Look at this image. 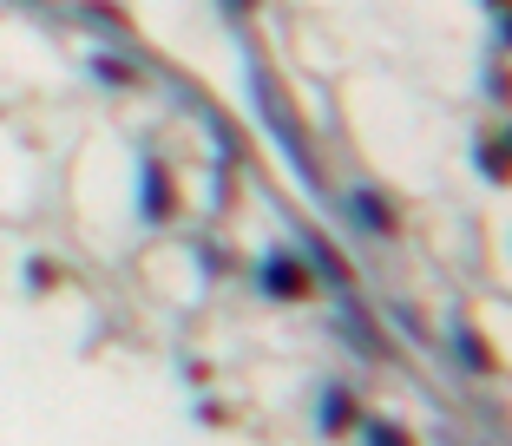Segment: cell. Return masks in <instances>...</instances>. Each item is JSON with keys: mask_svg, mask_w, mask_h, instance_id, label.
<instances>
[{"mask_svg": "<svg viewBox=\"0 0 512 446\" xmlns=\"http://www.w3.org/2000/svg\"><path fill=\"white\" fill-rule=\"evenodd\" d=\"M250 283H256V296H263V302H276V309H296V302H316L329 276L316 269V256H309V250H289V243H270V250L256 256Z\"/></svg>", "mask_w": 512, "mask_h": 446, "instance_id": "1", "label": "cell"}, {"mask_svg": "<svg viewBox=\"0 0 512 446\" xmlns=\"http://www.w3.org/2000/svg\"><path fill=\"white\" fill-rule=\"evenodd\" d=\"M138 217H145L151 230H165V223L184 217V178L171 171V158H158V151L138 164Z\"/></svg>", "mask_w": 512, "mask_h": 446, "instance_id": "2", "label": "cell"}, {"mask_svg": "<svg viewBox=\"0 0 512 446\" xmlns=\"http://www.w3.org/2000/svg\"><path fill=\"white\" fill-rule=\"evenodd\" d=\"M447 342H453V361H460L467 374H480V381H493V374H499V342L486 335V322H480L473 302H460V309L447 315Z\"/></svg>", "mask_w": 512, "mask_h": 446, "instance_id": "3", "label": "cell"}, {"mask_svg": "<svg viewBox=\"0 0 512 446\" xmlns=\"http://www.w3.org/2000/svg\"><path fill=\"white\" fill-rule=\"evenodd\" d=\"M342 217L355 223V230H368V237H401V204H394L388 191H375V184H355V191L342 197Z\"/></svg>", "mask_w": 512, "mask_h": 446, "instance_id": "4", "label": "cell"}, {"mask_svg": "<svg viewBox=\"0 0 512 446\" xmlns=\"http://www.w3.org/2000/svg\"><path fill=\"white\" fill-rule=\"evenodd\" d=\"M362 427H368V401L355 387L329 381L322 387V407H316V433L322 440H348V433H362Z\"/></svg>", "mask_w": 512, "mask_h": 446, "instance_id": "5", "label": "cell"}, {"mask_svg": "<svg viewBox=\"0 0 512 446\" xmlns=\"http://www.w3.org/2000/svg\"><path fill=\"white\" fill-rule=\"evenodd\" d=\"M473 171H480L493 191H512V145L499 132L493 138H473Z\"/></svg>", "mask_w": 512, "mask_h": 446, "instance_id": "6", "label": "cell"}, {"mask_svg": "<svg viewBox=\"0 0 512 446\" xmlns=\"http://www.w3.org/2000/svg\"><path fill=\"white\" fill-rule=\"evenodd\" d=\"M79 14H86V27H106L112 40H132V14H125V7H112V0H86V7H79Z\"/></svg>", "mask_w": 512, "mask_h": 446, "instance_id": "7", "label": "cell"}, {"mask_svg": "<svg viewBox=\"0 0 512 446\" xmlns=\"http://www.w3.org/2000/svg\"><path fill=\"white\" fill-rule=\"evenodd\" d=\"M92 79H106V86H119V92H138V86H145V73H138V66H125V60H112V53H92Z\"/></svg>", "mask_w": 512, "mask_h": 446, "instance_id": "8", "label": "cell"}, {"mask_svg": "<svg viewBox=\"0 0 512 446\" xmlns=\"http://www.w3.org/2000/svg\"><path fill=\"white\" fill-rule=\"evenodd\" d=\"M480 86H486V99H493L499 112H512V66L499 60V53H493V66H486V79H480Z\"/></svg>", "mask_w": 512, "mask_h": 446, "instance_id": "9", "label": "cell"}, {"mask_svg": "<svg viewBox=\"0 0 512 446\" xmlns=\"http://www.w3.org/2000/svg\"><path fill=\"white\" fill-rule=\"evenodd\" d=\"M493 53H499V60H512V0H506V7H493Z\"/></svg>", "mask_w": 512, "mask_h": 446, "instance_id": "10", "label": "cell"}, {"mask_svg": "<svg viewBox=\"0 0 512 446\" xmlns=\"http://www.w3.org/2000/svg\"><path fill=\"white\" fill-rule=\"evenodd\" d=\"M388 315H394V322H401V328H414V335H427V315H421V309H407V302H394Z\"/></svg>", "mask_w": 512, "mask_h": 446, "instance_id": "11", "label": "cell"}, {"mask_svg": "<svg viewBox=\"0 0 512 446\" xmlns=\"http://www.w3.org/2000/svg\"><path fill=\"white\" fill-rule=\"evenodd\" d=\"M27 283H33V289H60V269H53V263H33Z\"/></svg>", "mask_w": 512, "mask_h": 446, "instance_id": "12", "label": "cell"}, {"mask_svg": "<svg viewBox=\"0 0 512 446\" xmlns=\"http://www.w3.org/2000/svg\"><path fill=\"white\" fill-rule=\"evenodd\" d=\"M368 440H407V427H394V420H368Z\"/></svg>", "mask_w": 512, "mask_h": 446, "instance_id": "13", "label": "cell"}, {"mask_svg": "<svg viewBox=\"0 0 512 446\" xmlns=\"http://www.w3.org/2000/svg\"><path fill=\"white\" fill-rule=\"evenodd\" d=\"M224 7H230L237 20H243V14H256V0H224Z\"/></svg>", "mask_w": 512, "mask_h": 446, "instance_id": "14", "label": "cell"}, {"mask_svg": "<svg viewBox=\"0 0 512 446\" xmlns=\"http://www.w3.org/2000/svg\"><path fill=\"white\" fill-rule=\"evenodd\" d=\"M499 138H506V145H512V112H506V125H499Z\"/></svg>", "mask_w": 512, "mask_h": 446, "instance_id": "15", "label": "cell"}, {"mask_svg": "<svg viewBox=\"0 0 512 446\" xmlns=\"http://www.w3.org/2000/svg\"><path fill=\"white\" fill-rule=\"evenodd\" d=\"M480 7H486V14H493V7H506V0H480Z\"/></svg>", "mask_w": 512, "mask_h": 446, "instance_id": "16", "label": "cell"}]
</instances>
